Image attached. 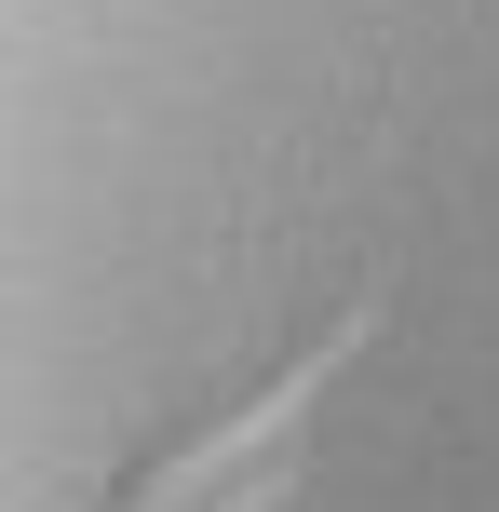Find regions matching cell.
<instances>
[{
  "label": "cell",
  "mask_w": 499,
  "mask_h": 512,
  "mask_svg": "<svg viewBox=\"0 0 499 512\" xmlns=\"http://www.w3.org/2000/svg\"><path fill=\"white\" fill-rule=\"evenodd\" d=\"M378 324V297L351 283L338 310H324L311 337H284L270 351V378H243L230 405H203L189 432H162V445H135L122 472H108V499L95 512H257V486H270V445L311 418V391L351 364V337Z\"/></svg>",
  "instance_id": "6da1fadb"
}]
</instances>
